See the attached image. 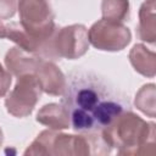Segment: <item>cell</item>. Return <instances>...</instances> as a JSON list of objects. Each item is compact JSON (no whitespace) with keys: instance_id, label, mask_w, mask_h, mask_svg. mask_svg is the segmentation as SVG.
Returning <instances> with one entry per match:
<instances>
[{"instance_id":"1","label":"cell","mask_w":156,"mask_h":156,"mask_svg":"<svg viewBox=\"0 0 156 156\" xmlns=\"http://www.w3.org/2000/svg\"><path fill=\"white\" fill-rule=\"evenodd\" d=\"M61 105L71 127L80 134H100L118 115L129 110L128 98L90 71H74L66 77Z\"/></svg>"},{"instance_id":"2","label":"cell","mask_w":156,"mask_h":156,"mask_svg":"<svg viewBox=\"0 0 156 156\" xmlns=\"http://www.w3.org/2000/svg\"><path fill=\"white\" fill-rule=\"evenodd\" d=\"M101 138L110 149L115 147L118 155L155 154V123L144 121L130 110L118 115L104 128Z\"/></svg>"},{"instance_id":"3","label":"cell","mask_w":156,"mask_h":156,"mask_svg":"<svg viewBox=\"0 0 156 156\" xmlns=\"http://www.w3.org/2000/svg\"><path fill=\"white\" fill-rule=\"evenodd\" d=\"M111 149L101 138L100 134H63L57 133L54 129L43 130L27 147L24 155H62V156H77V155H105Z\"/></svg>"},{"instance_id":"4","label":"cell","mask_w":156,"mask_h":156,"mask_svg":"<svg viewBox=\"0 0 156 156\" xmlns=\"http://www.w3.org/2000/svg\"><path fill=\"white\" fill-rule=\"evenodd\" d=\"M43 90L34 74H22L17 77L13 89L5 99L6 111L17 118L29 116L38 104Z\"/></svg>"},{"instance_id":"5","label":"cell","mask_w":156,"mask_h":156,"mask_svg":"<svg viewBox=\"0 0 156 156\" xmlns=\"http://www.w3.org/2000/svg\"><path fill=\"white\" fill-rule=\"evenodd\" d=\"M89 44L102 51H121L132 40L130 29L123 23L99 20L88 30Z\"/></svg>"},{"instance_id":"6","label":"cell","mask_w":156,"mask_h":156,"mask_svg":"<svg viewBox=\"0 0 156 156\" xmlns=\"http://www.w3.org/2000/svg\"><path fill=\"white\" fill-rule=\"evenodd\" d=\"M88 29L84 24H71L57 28L52 40V50L56 60L79 58L88 51Z\"/></svg>"},{"instance_id":"7","label":"cell","mask_w":156,"mask_h":156,"mask_svg":"<svg viewBox=\"0 0 156 156\" xmlns=\"http://www.w3.org/2000/svg\"><path fill=\"white\" fill-rule=\"evenodd\" d=\"M34 76L37 77L44 93L52 96H58L63 94L66 88V76L55 63L43 58Z\"/></svg>"},{"instance_id":"8","label":"cell","mask_w":156,"mask_h":156,"mask_svg":"<svg viewBox=\"0 0 156 156\" xmlns=\"http://www.w3.org/2000/svg\"><path fill=\"white\" fill-rule=\"evenodd\" d=\"M41 60V56L27 52L20 46H13L6 52L5 66L6 69L16 77L22 74H34Z\"/></svg>"},{"instance_id":"9","label":"cell","mask_w":156,"mask_h":156,"mask_svg":"<svg viewBox=\"0 0 156 156\" xmlns=\"http://www.w3.org/2000/svg\"><path fill=\"white\" fill-rule=\"evenodd\" d=\"M129 61L133 68L144 77L154 78L156 74V54L144 44H135L129 51Z\"/></svg>"},{"instance_id":"10","label":"cell","mask_w":156,"mask_h":156,"mask_svg":"<svg viewBox=\"0 0 156 156\" xmlns=\"http://www.w3.org/2000/svg\"><path fill=\"white\" fill-rule=\"evenodd\" d=\"M37 122L49 127L54 130L67 129L71 127L68 116L61 104L51 102L44 105L37 113Z\"/></svg>"},{"instance_id":"11","label":"cell","mask_w":156,"mask_h":156,"mask_svg":"<svg viewBox=\"0 0 156 156\" xmlns=\"http://www.w3.org/2000/svg\"><path fill=\"white\" fill-rule=\"evenodd\" d=\"M136 33L140 40L149 44H155L156 26H155V0H145L139 10V23Z\"/></svg>"},{"instance_id":"12","label":"cell","mask_w":156,"mask_h":156,"mask_svg":"<svg viewBox=\"0 0 156 156\" xmlns=\"http://www.w3.org/2000/svg\"><path fill=\"white\" fill-rule=\"evenodd\" d=\"M101 13L104 20L122 23L129 17V0H102Z\"/></svg>"},{"instance_id":"13","label":"cell","mask_w":156,"mask_h":156,"mask_svg":"<svg viewBox=\"0 0 156 156\" xmlns=\"http://www.w3.org/2000/svg\"><path fill=\"white\" fill-rule=\"evenodd\" d=\"M155 96H156V87L154 83H149L143 85L135 95L134 105L141 111L144 115L154 118L155 117Z\"/></svg>"},{"instance_id":"14","label":"cell","mask_w":156,"mask_h":156,"mask_svg":"<svg viewBox=\"0 0 156 156\" xmlns=\"http://www.w3.org/2000/svg\"><path fill=\"white\" fill-rule=\"evenodd\" d=\"M18 0H0V20H10L15 16Z\"/></svg>"},{"instance_id":"15","label":"cell","mask_w":156,"mask_h":156,"mask_svg":"<svg viewBox=\"0 0 156 156\" xmlns=\"http://www.w3.org/2000/svg\"><path fill=\"white\" fill-rule=\"evenodd\" d=\"M12 82V74L2 67V65L0 63V98L5 96L10 89Z\"/></svg>"},{"instance_id":"16","label":"cell","mask_w":156,"mask_h":156,"mask_svg":"<svg viewBox=\"0 0 156 156\" xmlns=\"http://www.w3.org/2000/svg\"><path fill=\"white\" fill-rule=\"evenodd\" d=\"M1 38H6V24L0 21V39Z\"/></svg>"},{"instance_id":"17","label":"cell","mask_w":156,"mask_h":156,"mask_svg":"<svg viewBox=\"0 0 156 156\" xmlns=\"http://www.w3.org/2000/svg\"><path fill=\"white\" fill-rule=\"evenodd\" d=\"M2 141H4V134H2V130H1V128H0V147H1V145H2Z\"/></svg>"}]
</instances>
